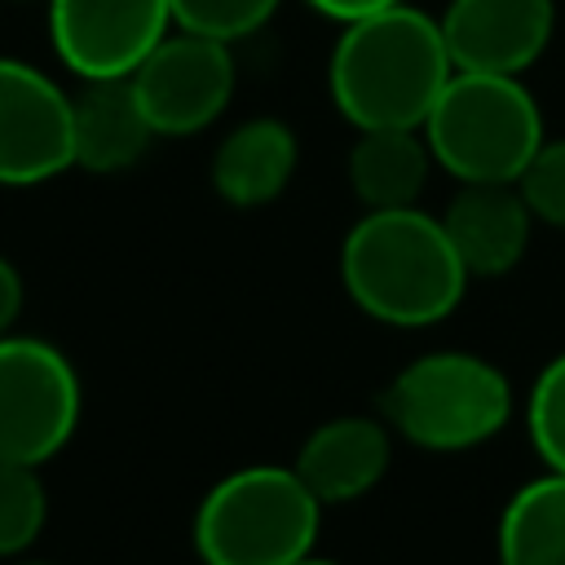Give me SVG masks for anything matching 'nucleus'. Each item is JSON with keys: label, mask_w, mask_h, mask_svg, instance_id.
Instances as JSON below:
<instances>
[{"label": "nucleus", "mask_w": 565, "mask_h": 565, "mask_svg": "<svg viewBox=\"0 0 565 565\" xmlns=\"http://www.w3.org/2000/svg\"><path fill=\"white\" fill-rule=\"evenodd\" d=\"M455 75L441 22L406 0L340 22L327 57V93L340 119L358 128H424Z\"/></svg>", "instance_id": "f257e3e1"}, {"label": "nucleus", "mask_w": 565, "mask_h": 565, "mask_svg": "<svg viewBox=\"0 0 565 565\" xmlns=\"http://www.w3.org/2000/svg\"><path fill=\"white\" fill-rule=\"evenodd\" d=\"M468 278L441 216L419 203L362 212L340 243V282L349 300L384 327H433L450 318Z\"/></svg>", "instance_id": "f03ea898"}, {"label": "nucleus", "mask_w": 565, "mask_h": 565, "mask_svg": "<svg viewBox=\"0 0 565 565\" xmlns=\"http://www.w3.org/2000/svg\"><path fill=\"white\" fill-rule=\"evenodd\" d=\"M543 137L539 97L521 75L455 71L424 119L433 163L459 185H516Z\"/></svg>", "instance_id": "7ed1b4c3"}, {"label": "nucleus", "mask_w": 565, "mask_h": 565, "mask_svg": "<svg viewBox=\"0 0 565 565\" xmlns=\"http://www.w3.org/2000/svg\"><path fill=\"white\" fill-rule=\"evenodd\" d=\"M322 499L282 463L225 472L194 508V552L203 565H291L313 552Z\"/></svg>", "instance_id": "20e7f679"}, {"label": "nucleus", "mask_w": 565, "mask_h": 565, "mask_svg": "<svg viewBox=\"0 0 565 565\" xmlns=\"http://www.w3.org/2000/svg\"><path fill=\"white\" fill-rule=\"evenodd\" d=\"M512 419L508 375L468 349H433L384 388V424L424 450H472Z\"/></svg>", "instance_id": "39448f33"}, {"label": "nucleus", "mask_w": 565, "mask_h": 565, "mask_svg": "<svg viewBox=\"0 0 565 565\" xmlns=\"http://www.w3.org/2000/svg\"><path fill=\"white\" fill-rule=\"evenodd\" d=\"M75 362L44 335H0V459L44 468L79 428Z\"/></svg>", "instance_id": "423d86ee"}, {"label": "nucleus", "mask_w": 565, "mask_h": 565, "mask_svg": "<svg viewBox=\"0 0 565 565\" xmlns=\"http://www.w3.org/2000/svg\"><path fill=\"white\" fill-rule=\"evenodd\" d=\"M154 137H194L212 128L238 84L234 44L172 26L128 75Z\"/></svg>", "instance_id": "0eeeda50"}, {"label": "nucleus", "mask_w": 565, "mask_h": 565, "mask_svg": "<svg viewBox=\"0 0 565 565\" xmlns=\"http://www.w3.org/2000/svg\"><path fill=\"white\" fill-rule=\"evenodd\" d=\"M66 168H75L71 93L35 62L0 53V185H44Z\"/></svg>", "instance_id": "6e6552de"}, {"label": "nucleus", "mask_w": 565, "mask_h": 565, "mask_svg": "<svg viewBox=\"0 0 565 565\" xmlns=\"http://www.w3.org/2000/svg\"><path fill=\"white\" fill-rule=\"evenodd\" d=\"M57 62L84 79H128L172 31L168 0H44Z\"/></svg>", "instance_id": "1a4fd4ad"}, {"label": "nucleus", "mask_w": 565, "mask_h": 565, "mask_svg": "<svg viewBox=\"0 0 565 565\" xmlns=\"http://www.w3.org/2000/svg\"><path fill=\"white\" fill-rule=\"evenodd\" d=\"M437 22L455 71L525 75L556 35V0H446Z\"/></svg>", "instance_id": "9d476101"}, {"label": "nucleus", "mask_w": 565, "mask_h": 565, "mask_svg": "<svg viewBox=\"0 0 565 565\" xmlns=\"http://www.w3.org/2000/svg\"><path fill=\"white\" fill-rule=\"evenodd\" d=\"M388 433L393 428L384 419L335 415L300 441L291 468L322 499V508L327 503H353L384 481V472L393 463V437Z\"/></svg>", "instance_id": "9b49d317"}, {"label": "nucleus", "mask_w": 565, "mask_h": 565, "mask_svg": "<svg viewBox=\"0 0 565 565\" xmlns=\"http://www.w3.org/2000/svg\"><path fill=\"white\" fill-rule=\"evenodd\" d=\"M441 225L472 278H499L530 252L534 212L516 185H459L441 212Z\"/></svg>", "instance_id": "f8f14e48"}, {"label": "nucleus", "mask_w": 565, "mask_h": 565, "mask_svg": "<svg viewBox=\"0 0 565 565\" xmlns=\"http://www.w3.org/2000/svg\"><path fill=\"white\" fill-rule=\"evenodd\" d=\"M154 128L128 79H84L71 93V146L75 168L93 177L128 172L146 159Z\"/></svg>", "instance_id": "ddd939ff"}, {"label": "nucleus", "mask_w": 565, "mask_h": 565, "mask_svg": "<svg viewBox=\"0 0 565 565\" xmlns=\"http://www.w3.org/2000/svg\"><path fill=\"white\" fill-rule=\"evenodd\" d=\"M296 163H300V141L291 124L274 115H252L216 141L207 177L230 207L247 212V207L274 203L291 185Z\"/></svg>", "instance_id": "4468645a"}, {"label": "nucleus", "mask_w": 565, "mask_h": 565, "mask_svg": "<svg viewBox=\"0 0 565 565\" xmlns=\"http://www.w3.org/2000/svg\"><path fill=\"white\" fill-rule=\"evenodd\" d=\"M433 168L437 163L424 141V128H358V141L344 159L349 190L366 212L415 207Z\"/></svg>", "instance_id": "2eb2a0df"}, {"label": "nucleus", "mask_w": 565, "mask_h": 565, "mask_svg": "<svg viewBox=\"0 0 565 565\" xmlns=\"http://www.w3.org/2000/svg\"><path fill=\"white\" fill-rule=\"evenodd\" d=\"M499 565H565V472L543 468L512 490L494 530Z\"/></svg>", "instance_id": "dca6fc26"}, {"label": "nucleus", "mask_w": 565, "mask_h": 565, "mask_svg": "<svg viewBox=\"0 0 565 565\" xmlns=\"http://www.w3.org/2000/svg\"><path fill=\"white\" fill-rule=\"evenodd\" d=\"M49 521V494L35 463L0 459V561H18Z\"/></svg>", "instance_id": "f3484780"}, {"label": "nucleus", "mask_w": 565, "mask_h": 565, "mask_svg": "<svg viewBox=\"0 0 565 565\" xmlns=\"http://www.w3.org/2000/svg\"><path fill=\"white\" fill-rule=\"evenodd\" d=\"M525 433L543 468L565 472V349L534 375L525 402Z\"/></svg>", "instance_id": "a211bd4d"}, {"label": "nucleus", "mask_w": 565, "mask_h": 565, "mask_svg": "<svg viewBox=\"0 0 565 565\" xmlns=\"http://www.w3.org/2000/svg\"><path fill=\"white\" fill-rule=\"evenodd\" d=\"M172 4V26L238 44L247 35H256L282 0H168Z\"/></svg>", "instance_id": "6ab92c4d"}, {"label": "nucleus", "mask_w": 565, "mask_h": 565, "mask_svg": "<svg viewBox=\"0 0 565 565\" xmlns=\"http://www.w3.org/2000/svg\"><path fill=\"white\" fill-rule=\"evenodd\" d=\"M516 190L525 194L534 221L565 230V137H543L539 154L521 172Z\"/></svg>", "instance_id": "aec40b11"}, {"label": "nucleus", "mask_w": 565, "mask_h": 565, "mask_svg": "<svg viewBox=\"0 0 565 565\" xmlns=\"http://www.w3.org/2000/svg\"><path fill=\"white\" fill-rule=\"evenodd\" d=\"M22 300H26L22 274H18V265L0 252V335L13 331V322H18V313H22Z\"/></svg>", "instance_id": "412c9836"}, {"label": "nucleus", "mask_w": 565, "mask_h": 565, "mask_svg": "<svg viewBox=\"0 0 565 565\" xmlns=\"http://www.w3.org/2000/svg\"><path fill=\"white\" fill-rule=\"evenodd\" d=\"M305 4L318 9V13L331 18V22H353V18L375 13V9H384V4H397V0H305Z\"/></svg>", "instance_id": "4be33fe9"}, {"label": "nucleus", "mask_w": 565, "mask_h": 565, "mask_svg": "<svg viewBox=\"0 0 565 565\" xmlns=\"http://www.w3.org/2000/svg\"><path fill=\"white\" fill-rule=\"evenodd\" d=\"M291 565H340V561H327V556H318V552H309V556H300V561H291Z\"/></svg>", "instance_id": "5701e85b"}, {"label": "nucleus", "mask_w": 565, "mask_h": 565, "mask_svg": "<svg viewBox=\"0 0 565 565\" xmlns=\"http://www.w3.org/2000/svg\"><path fill=\"white\" fill-rule=\"evenodd\" d=\"M4 4H44V0H4Z\"/></svg>", "instance_id": "b1692460"}, {"label": "nucleus", "mask_w": 565, "mask_h": 565, "mask_svg": "<svg viewBox=\"0 0 565 565\" xmlns=\"http://www.w3.org/2000/svg\"><path fill=\"white\" fill-rule=\"evenodd\" d=\"M13 565H53V561H13Z\"/></svg>", "instance_id": "393cba45"}]
</instances>
